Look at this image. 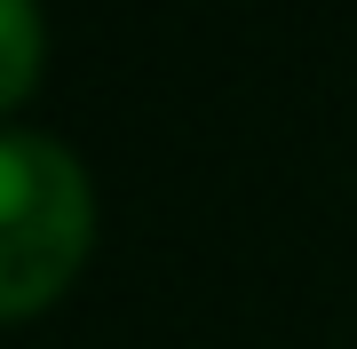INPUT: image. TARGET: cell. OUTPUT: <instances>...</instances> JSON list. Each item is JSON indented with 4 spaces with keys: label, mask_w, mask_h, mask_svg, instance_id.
I'll return each instance as SVG.
<instances>
[{
    "label": "cell",
    "mask_w": 357,
    "mask_h": 349,
    "mask_svg": "<svg viewBox=\"0 0 357 349\" xmlns=\"http://www.w3.org/2000/svg\"><path fill=\"white\" fill-rule=\"evenodd\" d=\"M96 238L88 167L56 135H0V318H32L72 286Z\"/></svg>",
    "instance_id": "obj_1"
},
{
    "label": "cell",
    "mask_w": 357,
    "mask_h": 349,
    "mask_svg": "<svg viewBox=\"0 0 357 349\" xmlns=\"http://www.w3.org/2000/svg\"><path fill=\"white\" fill-rule=\"evenodd\" d=\"M40 56H48V32H40V0H0V111L32 95Z\"/></svg>",
    "instance_id": "obj_2"
}]
</instances>
